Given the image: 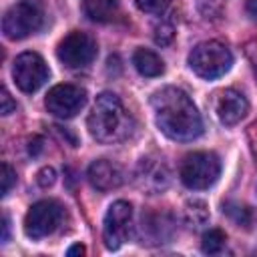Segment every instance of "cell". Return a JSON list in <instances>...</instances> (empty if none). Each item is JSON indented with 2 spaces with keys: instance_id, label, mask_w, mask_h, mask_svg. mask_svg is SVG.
Instances as JSON below:
<instances>
[{
  "instance_id": "484cf974",
  "label": "cell",
  "mask_w": 257,
  "mask_h": 257,
  "mask_svg": "<svg viewBox=\"0 0 257 257\" xmlns=\"http://www.w3.org/2000/svg\"><path fill=\"white\" fill-rule=\"evenodd\" d=\"M247 12L251 18L257 20V0H247Z\"/></svg>"
},
{
  "instance_id": "5bb4252c",
  "label": "cell",
  "mask_w": 257,
  "mask_h": 257,
  "mask_svg": "<svg viewBox=\"0 0 257 257\" xmlns=\"http://www.w3.org/2000/svg\"><path fill=\"white\" fill-rule=\"evenodd\" d=\"M141 233H143V239H147L145 243H153V245L169 243V239L175 233V225L167 213H149V215H143Z\"/></svg>"
},
{
  "instance_id": "ffe728a7",
  "label": "cell",
  "mask_w": 257,
  "mask_h": 257,
  "mask_svg": "<svg viewBox=\"0 0 257 257\" xmlns=\"http://www.w3.org/2000/svg\"><path fill=\"white\" fill-rule=\"evenodd\" d=\"M0 179H2V197H6V195L12 191V187L16 185V171H14L8 163H2Z\"/></svg>"
},
{
  "instance_id": "52a82bcc",
  "label": "cell",
  "mask_w": 257,
  "mask_h": 257,
  "mask_svg": "<svg viewBox=\"0 0 257 257\" xmlns=\"http://www.w3.org/2000/svg\"><path fill=\"white\" fill-rule=\"evenodd\" d=\"M96 40L80 30H72L70 34H66L56 48V56L58 60L68 66V68H84L88 66L94 58H96Z\"/></svg>"
},
{
  "instance_id": "4316f807",
  "label": "cell",
  "mask_w": 257,
  "mask_h": 257,
  "mask_svg": "<svg viewBox=\"0 0 257 257\" xmlns=\"http://www.w3.org/2000/svg\"><path fill=\"white\" fill-rule=\"evenodd\" d=\"M82 253H84V247H82V245H72V247L66 251L68 257H72V255H82Z\"/></svg>"
},
{
  "instance_id": "8fae6325",
  "label": "cell",
  "mask_w": 257,
  "mask_h": 257,
  "mask_svg": "<svg viewBox=\"0 0 257 257\" xmlns=\"http://www.w3.org/2000/svg\"><path fill=\"white\" fill-rule=\"evenodd\" d=\"M135 181L139 189H143L149 195L163 193L171 183V171L163 163V159L157 157H145L139 161V167L135 171Z\"/></svg>"
},
{
  "instance_id": "7402d4cb",
  "label": "cell",
  "mask_w": 257,
  "mask_h": 257,
  "mask_svg": "<svg viewBox=\"0 0 257 257\" xmlns=\"http://www.w3.org/2000/svg\"><path fill=\"white\" fill-rule=\"evenodd\" d=\"M173 36H175V30H173V26L167 24V22H163V24L157 26V30H155V42L161 44V46H167V44L173 40Z\"/></svg>"
},
{
  "instance_id": "ac0fdd59",
  "label": "cell",
  "mask_w": 257,
  "mask_h": 257,
  "mask_svg": "<svg viewBox=\"0 0 257 257\" xmlns=\"http://www.w3.org/2000/svg\"><path fill=\"white\" fill-rule=\"evenodd\" d=\"M185 217H187V221H189L193 227H199V225L207 223V219H209L207 205H205L203 201H197V199L189 201L187 207H185Z\"/></svg>"
},
{
  "instance_id": "d4e9b609",
  "label": "cell",
  "mask_w": 257,
  "mask_h": 257,
  "mask_svg": "<svg viewBox=\"0 0 257 257\" xmlns=\"http://www.w3.org/2000/svg\"><path fill=\"white\" fill-rule=\"evenodd\" d=\"M8 231H10V221H8V215L4 213V217H2V241L4 243L8 241Z\"/></svg>"
},
{
  "instance_id": "6da1fadb",
  "label": "cell",
  "mask_w": 257,
  "mask_h": 257,
  "mask_svg": "<svg viewBox=\"0 0 257 257\" xmlns=\"http://www.w3.org/2000/svg\"><path fill=\"white\" fill-rule=\"evenodd\" d=\"M157 126L173 141H193L203 133L201 114L191 96L177 86H165L151 98Z\"/></svg>"
},
{
  "instance_id": "5b68a950",
  "label": "cell",
  "mask_w": 257,
  "mask_h": 257,
  "mask_svg": "<svg viewBox=\"0 0 257 257\" xmlns=\"http://www.w3.org/2000/svg\"><path fill=\"white\" fill-rule=\"evenodd\" d=\"M221 173V161L215 153H207V151H197L191 153L183 159L181 163V181L195 191L201 189H209Z\"/></svg>"
},
{
  "instance_id": "30bf717a",
  "label": "cell",
  "mask_w": 257,
  "mask_h": 257,
  "mask_svg": "<svg viewBox=\"0 0 257 257\" xmlns=\"http://www.w3.org/2000/svg\"><path fill=\"white\" fill-rule=\"evenodd\" d=\"M44 104L54 116L70 118L86 104V90L76 84H56L48 90Z\"/></svg>"
},
{
  "instance_id": "44dd1931",
  "label": "cell",
  "mask_w": 257,
  "mask_h": 257,
  "mask_svg": "<svg viewBox=\"0 0 257 257\" xmlns=\"http://www.w3.org/2000/svg\"><path fill=\"white\" fill-rule=\"evenodd\" d=\"M137 6L143 10V12H149V14H161L167 10L169 2L171 0H135Z\"/></svg>"
},
{
  "instance_id": "e0dca14e",
  "label": "cell",
  "mask_w": 257,
  "mask_h": 257,
  "mask_svg": "<svg viewBox=\"0 0 257 257\" xmlns=\"http://www.w3.org/2000/svg\"><path fill=\"white\" fill-rule=\"evenodd\" d=\"M225 241H227V237H225V233H223L221 229H209V231L203 235L201 247H203L205 253H209V255H217V253L223 251Z\"/></svg>"
},
{
  "instance_id": "3957f363",
  "label": "cell",
  "mask_w": 257,
  "mask_h": 257,
  "mask_svg": "<svg viewBox=\"0 0 257 257\" xmlns=\"http://www.w3.org/2000/svg\"><path fill=\"white\" fill-rule=\"evenodd\" d=\"M233 64L231 50L219 40H205L199 42L189 54L191 70L201 78H219L223 76Z\"/></svg>"
},
{
  "instance_id": "9a60e30c",
  "label": "cell",
  "mask_w": 257,
  "mask_h": 257,
  "mask_svg": "<svg viewBox=\"0 0 257 257\" xmlns=\"http://www.w3.org/2000/svg\"><path fill=\"white\" fill-rule=\"evenodd\" d=\"M82 10L92 22H112L120 14V4L118 0H84Z\"/></svg>"
},
{
  "instance_id": "7a4b0ae2",
  "label": "cell",
  "mask_w": 257,
  "mask_h": 257,
  "mask_svg": "<svg viewBox=\"0 0 257 257\" xmlns=\"http://www.w3.org/2000/svg\"><path fill=\"white\" fill-rule=\"evenodd\" d=\"M88 133L102 145L124 141L133 131V118L126 112L122 100L114 92H102L96 96L94 106L86 120Z\"/></svg>"
},
{
  "instance_id": "cb8c5ba5",
  "label": "cell",
  "mask_w": 257,
  "mask_h": 257,
  "mask_svg": "<svg viewBox=\"0 0 257 257\" xmlns=\"http://www.w3.org/2000/svg\"><path fill=\"white\" fill-rule=\"evenodd\" d=\"M54 179H56V175H54V169H50V167L40 169L38 175H36V181H38L40 187H50L54 183Z\"/></svg>"
},
{
  "instance_id": "83f0119b",
  "label": "cell",
  "mask_w": 257,
  "mask_h": 257,
  "mask_svg": "<svg viewBox=\"0 0 257 257\" xmlns=\"http://www.w3.org/2000/svg\"><path fill=\"white\" fill-rule=\"evenodd\" d=\"M253 62H255L253 66H255V72H257V58H253Z\"/></svg>"
},
{
  "instance_id": "ba28073f",
  "label": "cell",
  "mask_w": 257,
  "mask_h": 257,
  "mask_svg": "<svg viewBox=\"0 0 257 257\" xmlns=\"http://www.w3.org/2000/svg\"><path fill=\"white\" fill-rule=\"evenodd\" d=\"M12 78L22 92H36L48 80V66L36 52H22L12 64Z\"/></svg>"
},
{
  "instance_id": "9c48e42d",
  "label": "cell",
  "mask_w": 257,
  "mask_h": 257,
  "mask_svg": "<svg viewBox=\"0 0 257 257\" xmlns=\"http://www.w3.org/2000/svg\"><path fill=\"white\" fill-rule=\"evenodd\" d=\"M133 207L126 201H116L108 207L102 221V239L106 249H118L131 235Z\"/></svg>"
},
{
  "instance_id": "d6986e66",
  "label": "cell",
  "mask_w": 257,
  "mask_h": 257,
  "mask_svg": "<svg viewBox=\"0 0 257 257\" xmlns=\"http://www.w3.org/2000/svg\"><path fill=\"white\" fill-rule=\"evenodd\" d=\"M223 211L237 223V225H243V227H247L249 225V221H251V217H249V211L243 207V205H239V203H225L223 205Z\"/></svg>"
},
{
  "instance_id": "603a6c76",
  "label": "cell",
  "mask_w": 257,
  "mask_h": 257,
  "mask_svg": "<svg viewBox=\"0 0 257 257\" xmlns=\"http://www.w3.org/2000/svg\"><path fill=\"white\" fill-rule=\"evenodd\" d=\"M14 110H16V102L12 100V96H10L8 88H6V86H2V96H0V112H2V114H10V112H14Z\"/></svg>"
},
{
  "instance_id": "7c38bea8",
  "label": "cell",
  "mask_w": 257,
  "mask_h": 257,
  "mask_svg": "<svg viewBox=\"0 0 257 257\" xmlns=\"http://www.w3.org/2000/svg\"><path fill=\"white\" fill-rule=\"evenodd\" d=\"M213 108H215V114L217 118L227 124V126H233L237 124L239 120H243L249 112V102L245 98V94L237 88H223L215 94V100H213Z\"/></svg>"
},
{
  "instance_id": "277c9868",
  "label": "cell",
  "mask_w": 257,
  "mask_h": 257,
  "mask_svg": "<svg viewBox=\"0 0 257 257\" xmlns=\"http://www.w3.org/2000/svg\"><path fill=\"white\" fill-rule=\"evenodd\" d=\"M44 12L38 0H20L12 4L2 18V32L10 40H22L40 30Z\"/></svg>"
},
{
  "instance_id": "4fadbf2b",
  "label": "cell",
  "mask_w": 257,
  "mask_h": 257,
  "mask_svg": "<svg viewBox=\"0 0 257 257\" xmlns=\"http://www.w3.org/2000/svg\"><path fill=\"white\" fill-rule=\"evenodd\" d=\"M86 177L90 181V185L96 189V191H112V189H118L124 181V175H122V169L108 161V159H98L94 163H90L88 171H86Z\"/></svg>"
},
{
  "instance_id": "2e32d148",
  "label": "cell",
  "mask_w": 257,
  "mask_h": 257,
  "mask_svg": "<svg viewBox=\"0 0 257 257\" xmlns=\"http://www.w3.org/2000/svg\"><path fill=\"white\" fill-rule=\"evenodd\" d=\"M133 64L139 70V74H143V76H159L165 70V64H163L161 56H157L153 50H147V48L135 50Z\"/></svg>"
},
{
  "instance_id": "8992f818",
  "label": "cell",
  "mask_w": 257,
  "mask_h": 257,
  "mask_svg": "<svg viewBox=\"0 0 257 257\" xmlns=\"http://www.w3.org/2000/svg\"><path fill=\"white\" fill-rule=\"evenodd\" d=\"M64 217V209L54 199H42L34 203L24 217V231L30 239H42L54 233Z\"/></svg>"
}]
</instances>
